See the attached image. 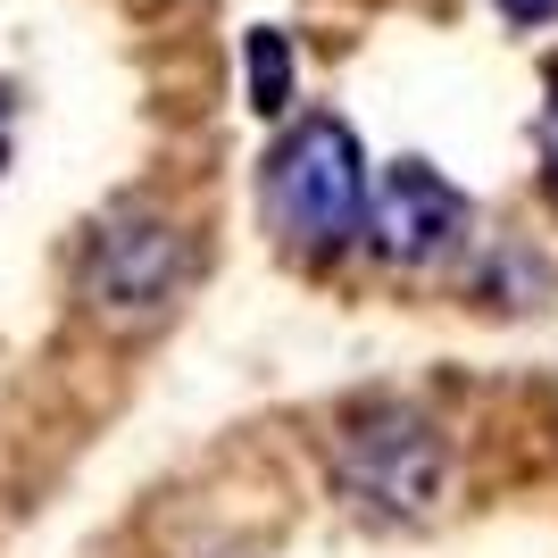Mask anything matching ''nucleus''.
Listing matches in <instances>:
<instances>
[{
    "mask_svg": "<svg viewBox=\"0 0 558 558\" xmlns=\"http://www.w3.org/2000/svg\"><path fill=\"white\" fill-rule=\"evenodd\" d=\"M267 226L292 242L301 258H333L367 233V167H359V134L342 117H301L292 134L267 150L258 175Z\"/></svg>",
    "mask_w": 558,
    "mask_h": 558,
    "instance_id": "obj_1",
    "label": "nucleus"
},
{
    "mask_svg": "<svg viewBox=\"0 0 558 558\" xmlns=\"http://www.w3.org/2000/svg\"><path fill=\"white\" fill-rule=\"evenodd\" d=\"M184 283V242L175 226L150 209H117L109 226L93 233V267H84V292H93L100 317L134 326V317H159Z\"/></svg>",
    "mask_w": 558,
    "mask_h": 558,
    "instance_id": "obj_2",
    "label": "nucleus"
},
{
    "mask_svg": "<svg viewBox=\"0 0 558 558\" xmlns=\"http://www.w3.org/2000/svg\"><path fill=\"white\" fill-rule=\"evenodd\" d=\"M333 484L375 517H417L442 492V442L417 417H367L333 450Z\"/></svg>",
    "mask_w": 558,
    "mask_h": 558,
    "instance_id": "obj_3",
    "label": "nucleus"
},
{
    "mask_svg": "<svg viewBox=\"0 0 558 558\" xmlns=\"http://www.w3.org/2000/svg\"><path fill=\"white\" fill-rule=\"evenodd\" d=\"M475 209L450 175H434L425 159H400L384 184H367V233L392 267H442L450 251L466 242Z\"/></svg>",
    "mask_w": 558,
    "mask_h": 558,
    "instance_id": "obj_4",
    "label": "nucleus"
},
{
    "mask_svg": "<svg viewBox=\"0 0 558 558\" xmlns=\"http://www.w3.org/2000/svg\"><path fill=\"white\" fill-rule=\"evenodd\" d=\"M242 68H251V109L258 117H283V109H292V43H283V25H251Z\"/></svg>",
    "mask_w": 558,
    "mask_h": 558,
    "instance_id": "obj_5",
    "label": "nucleus"
},
{
    "mask_svg": "<svg viewBox=\"0 0 558 558\" xmlns=\"http://www.w3.org/2000/svg\"><path fill=\"white\" fill-rule=\"evenodd\" d=\"M542 167H550V192H558V84H550V109H542Z\"/></svg>",
    "mask_w": 558,
    "mask_h": 558,
    "instance_id": "obj_6",
    "label": "nucleus"
},
{
    "mask_svg": "<svg viewBox=\"0 0 558 558\" xmlns=\"http://www.w3.org/2000/svg\"><path fill=\"white\" fill-rule=\"evenodd\" d=\"M500 17H509V25H550L558 0H500Z\"/></svg>",
    "mask_w": 558,
    "mask_h": 558,
    "instance_id": "obj_7",
    "label": "nucleus"
},
{
    "mask_svg": "<svg viewBox=\"0 0 558 558\" xmlns=\"http://www.w3.org/2000/svg\"><path fill=\"white\" fill-rule=\"evenodd\" d=\"M0 159H9V93H0Z\"/></svg>",
    "mask_w": 558,
    "mask_h": 558,
    "instance_id": "obj_8",
    "label": "nucleus"
}]
</instances>
